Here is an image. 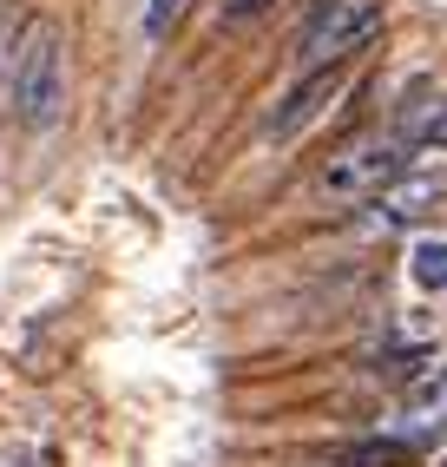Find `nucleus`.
<instances>
[{
	"instance_id": "nucleus-10",
	"label": "nucleus",
	"mask_w": 447,
	"mask_h": 467,
	"mask_svg": "<svg viewBox=\"0 0 447 467\" xmlns=\"http://www.w3.org/2000/svg\"><path fill=\"white\" fill-rule=\"evenodd\" d=\"M7 47H14V20H0V73H14L7 67Z\"/></svg>"
},
{
	"instance_id": "nucleus-4",
	"label": "nucleus",
	"mask_w": 447,
	"mask_h": 467,
	"mask_svg": "<svg viewBox=\"0 0 447 467\" xmlns=\"http://www.w3.org/2000/svg\"><path fill=\"white\" fill-rule=\"evenodd\" d=\"M336 99H342V59H336V67H309L290 92H283V106L264 119V139H270V145H290V139H296L303 126H316Z\"/></svg>"
},
{
	"instance_id": "nucleus-8",
	"label": "nucleus",
	"mask_w": 447,
	"mask_h": 467,
	"mask_svg": "<svg viewBox=\"0 0 447 467\" xmlns=\"http://www.w3.org/2000/svg\"><path fill=\"white\" fill-rule=\"evenodd\" d=\"M408 276L421 290H447V237H421L408 251Z\"/></svg>"
},
{
	"instance_id": "nucleus-2",
	"label": "nucleus",
	"mask_w": 447,
	"mask_h": 467,
	"mask_svg": "<svg viewBox=\"0 0 447 467\" xmlns=\"http://www.w3.org/2000/svg\"><path fill=\"white\" fill-rule=\"evenodd\" d=\"M375 34H381V0H323L296 40V59L303 67H336V59L362 53Z\"/></svg>"
},
{
	"instance_id": "nucleus-11",
	"label": "nucleus",
	"mask_w": 447,
	"mask_h": 467,
	"mask_svg": "<svg viewBox=\"0 0 447 467\" xmlns=\"http://www.w3.org/2000/svg\"><path fill=\"white\" fill-rule=\"evenodd\" d=\"M257 7H270V0H237V14H257Z\"/></svg>"
},
{
	"instance_id": "nucleus-6",
	"label": "nucleus",
	"mask_w": 447,
	"mask_h": 467,
	"mask_svg": "<svg viewBox=\"0 0 447 467\" xmlns=\"http://www.w3.org/2000/svg\"><path fill=\"white\" fill-rule=\"evenodd\" d=\"M389 132L408 145V151H421V145H441L447 139V92L434 79H414L401 99H395V119H389Z\"/></svg>"
},
{
	"instance_id": "nucleus-5",
	"label": "nucleus",
	"mask_w": 447,
	"mask_h": 467,
	"mask_svg": "<svg viewBox=\"0 0 447 467\" xmlns=\"http://www.w3.org/2000/svg\"><path fill=\"white\" fill-rule=\"evenodd\" d=\"M447 204V159L441 165H408L389 192L375 198V224L381 231H395V224H421L428 211Z\"/></svg>"
},
{
	"instance_id": "nucleus-7",
	"label": "nucleus",
	"mask_w": 447,
	"mask_h": 467,
	"mask_svg": "<svg viewBox=\"0 0 447 467\" xmlns=\"http://www.w3.org/2000/svg\"><path fill=\"white\" fill-rule=\"evenodd\" d=\"M434 428H447V362L421 368V376L401 389V441H421Z\"/></svg>"
},
{
	"instance_id": "nucleus-9",
	"label": "nucleus",
	"mask_w": 447,
	"mask_h": 467,
	"mask_svg": "<svg viewBox=\"0 0 447 467\" xmlns=\"http://www.w3.org/2000/svg\"><path fill=\"white\" fill-rule=\"evenodd\" d=\"M178 7H184V0H151V7H145V34L158 40V34H165V26L178 20Z\"/></svg>"
},
{
	"instance_id": "nucleus-1",
	"label": "nucleus",
	"mask_w": 447,
	"mask_h": 467,
	"mask_svg": "<svg viewBox=\"0 0 447 467\" xmlns=\"http://www.w3.org/2000/svg\"><path fill=\"white\" fill-rule=\"evenodd\" d=\"M14 112H20V126H34L47 132L59 112H67V40H59V26H26V40H20V59H14Z\"/></svg>"
},
{
	"instance_id": "nucleus-3",
	"label": "nucleus",
	"mask_w": 447,
	"mask_h": 467,
	"mask_svg": "<svg viewBox=\"0 0 447 467\" xmlns=\"http://www.w3.org/2000/svg\"><path fill=\"white\" fill-rule=\"evenodd\" d=\"M408 171V145L395 132H369L356 145H342L323 171V198H381Z\"/></svg>"
}]
</instances>
